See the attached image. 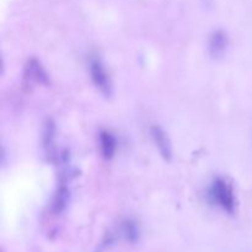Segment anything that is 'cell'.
I'll use <instances>...</instances> for the list:
<instances>
[{"label": "cell", "instance_id": "cell-1", "mask_svg": "<svg viewBox=\"0 0 252 252\" xmlns=\"http://www.w3.org/2000/svg\"><path fill=\"white\" fill-rule=\"evenodd\" d=\"M208 197L213 204L223 209L225 213L234 214L238 207L236 193L231 182L224 177H217L211 184L208 189Z\"/></svg>", "mask_w": 252, "mask_h": 252}, {"label": "cell", "instance_id": "cell-2", "mask_svg": "<svg viewBox=\"0 0 252 252\" xmlns=\"http://www.w3.org/2000/svg\"><path fill=\"white\" fill-rule=\"evenodd\" d=\"M89 74L90 79L95 88L100 91L102 95L111 96L113 91L112 79H111L110 73L106 68L102 59L97 56H91L89 58Z\"/></svg>", "mask_w": 252, "mask_h": 252}, {"label": "cell", "instance_id": "cell-3", "mask_svg": "<svg viewBox=\"0 0 252 252\" xmlns=\"http://www.w3.org/2000/svg\"><path fill=\"white\" fill-rule=\"evenodd\" d=\"M68 184V176L65 174H62L56 192L52 197L51 206H49V212L53 216H61L68 207L69 199H70V189H69Z\"/></svg>", "mask_w": 252, "mask_h": 252}, {"label": "cell", "instance_id": "cell-4", "mask_svg": "<svg viewBox=\"0 0 252 252\" xmlns=\"http://www.w3.org/2000/svg\"><path fill=\"white\" fill-rule=\"evenodd\" d=\"M24 78L29 84H36V85H48L49 83V76L46 69L36 58H31L27 62L25 66Z\"/></svg>", "mask_w": 252, "mask_h": 252}, {"label": "cell", "instance_id": "cell-5", "mask_svg": "<svg viewBox=\"0 0 252 252\" xmlns=\"http://www.w3.org/2000/svg\"><path fill=\"white\" fill-rule=\"evenodd\" d=\"M42 143H43L44 154L48 158L49 161L58 160L59 155H57L56 147V125L52 120H47L46 123H44Z\"/></svg>", "mask_w": 252, "mask_h": 252}, {"label": "cell", "instance_id": "cell-6", "mask_svg": "<svg viewBox=\"0 0 252 252\" xmlns=\"http://www.w3.org/2000/svg\"><path fill=\"white\" fill-rule=\"evenodd\" d=\"M150 134H152L153 142H154L157 149L159 150L160 155H161L165 160H171L172 145L171 140H170L166 132H165L160 126L155 125L152 126V128H150Z\"/></svg>", "mask_w": 252, "mask_h": 252}, {"label": "cell", "instance_id": "cell-7", "mask_svg": "<svg viewBox=\"0 0 252 252\" xmlns=\"http://www.w3.org/2000/svg\"><path fill=\"white\" fill-rule=\"evenodd\" d=\"M118 142L115 135L108 130H101L98 134V149L101 157L105 160H111L117 152Z\"/></svg>", "mask_w": 252, "mask_h": 252}, {"label": "cell", "instance_id": "cell-8", "mask_svg": "<svg viewBox=\"0 0 252 252\" xmlns=\"http://www.w3.org/2000/svg\"><path fill=\"white\" fill-rule=\"evenodd\" d=\"M226 47H228V36L224 31H216L212 33L211 39H209V53L214 57V58H218V57L223 56L224 52L226 51Z\"/></svg>", "mask_w": 252, "mask_h": 252}, {"label": "cell", "instance_id": "cell-9", "mask_svg": "<svg viewBox=\"0 0 252 252\" xmlns=\"http://www.w3.org/2000/svg\"><path fill=\"white\" fill-rule=\"evenodd\" d=\"M121 233H122L123 238H125L126 240L130 241V243H133V241H135L139 238V230H138V226L134 221L126 220L125 223H122Z\"/></svg>", "mask_w": 252, "mask_h": 252}]
</instances>
